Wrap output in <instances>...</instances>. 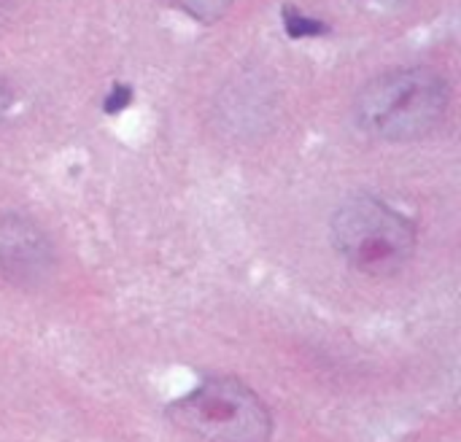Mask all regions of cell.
<instances>
[{"label": "cell", "instance_id": "ba28073f", "mask_svg": "<svg viewBox=\"0 0 461 442\" xmlns=\"http://www.w3.org/2000/svg\"><path fill=\"white\" fill-rule=\"evenodd\" d=\"M11 103H14V92H11V86L0 78V119L8 113V108H11Z\"/></svg>", "mask_w": 461, "mask_h": 442}, {"label": "cell", "instance_id": "30bf717a", "mask_svg": "<svg viewBox=\"0 0 461 442\" xmlns=\"http://www.w3.org/2000/svg\"><path fill=\"white\" fill-rule=\"evenodd\" d=\"M3 16H5V11H3V8H0V22H3Z\"/></svg>", "mask_w": 461, "mask_h": 442}, {"label": "cell", "instance_id": "52a82bcc", "mask_svg": "<svg viewBox=\"0 0 461 442\" xmlns=\"http://www.w3.org/2000/svg\"><path fill=\"white\" fill-rule=\"evenodd\" d=\"M130 103H132V86H127V84H113L111 92H108L105 100H103V111H105V113H119V111H124Z\"/></svg>", "mask_w": 461, "mask_h": 442}, {"label": "cell", "instance_id": "8992f818", "mask_svg": "<svg viewBox=\"0 0 461 442\" xmlns=\"http://www.w3.org/2000/svg\"><path fill=\"white\" fill-rule=\"evenodd\" d=\"M173 8L189 14L197 22H216L219 16H224V11L230 8L232 0H167Z\"/></svg>", "mask_w": 461, "mask_h": 442}, {"label": "cell", "instance_id": "6da1fadb", "mask_svg": "<svg viewBox=\"0 0 461 442\" xmlns=\"http://www.w3.org/2000/svg\"><path fill=\"white\" fill-rule=\"evenodd\" d=\"M448 81L432 68H397L375 76L354 100L357 124L392 143L427 138L448 111Z\"/></svg>", "mask_w": 461, "mask_h": 442}, {"label": "cell", "instance_id": "7a4b0ae2", "mask_svg": "<svg viewBox=\"0 0 461 442\" xmlns=\"http://www.w3.org/2000/svg\"><path fill=\"white\" fill-rule=\"evenodd\" d=\"M332 243L351 270L389 278L411 262L416 227L384 200L359 194L332 216Z\"/></svg>", "mask_w": 461, "mask_h": 442}, {"label": "cell", "instance_id": "3957f363", "mask_svg": "<svg viewBox=\"0 0 461 442\" xmlns=\"http://www.w3.org/2000/svg\"><path fill=\"white\" fill-rule=\"evenodd\" d=\"M167 419L203 442H270L273 416L254 389L232 375L205 378L167 405Z\"/></svg>", "mask_w": 461, "mask_h": 442}, {"label": "cell", "instance_id": "9c48e42d", "mask_svg": "<svg viewBox=\"0 0 461 442\" xmlns=\"http://www.w3.org/2000/svg\"><path fill=\"white\" fill-rule=\"evenodd\" d=\"M373 3H400V0H373Z\"/></svg>", "mask_w": 461, "mask_h": 442}, {"label": "cell", "instance_id": "277c9868", "mask_svg": "<svg viewBox=\"0 0 461 442\" xmlns=\"http://www.w3.org/2000/svg\"><path fill=\"white\" fill-rule=\"evenodd\" d=\"M54 267V251L46 235L27 219H0V270L8 281L32 286Z\"/></svg>", "mask_w": 461, "mask_h": 442}, {"label": "cell", "instance_id": "5b68a950", "mask_svg": "<svg viewBox=\"0 0 461 442\" xmlns=\"http://www.w3.org/2000/svg\"><path fill=\"white\" fill-rule=\"evenodd\" d=\"M281 19H284L286 35L294 38V41H303V38H321V35L330 32V24H327V22L303 14V11H300L297 5H292V3H286V5L281 8Z\"/></svg>", "mask_w": 461, "mask_h": 442}]
</instances>
